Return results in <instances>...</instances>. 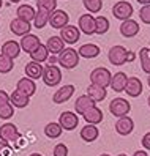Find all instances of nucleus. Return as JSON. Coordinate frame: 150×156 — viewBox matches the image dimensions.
<instances>
[{
  "instance_id": "1",
  "label": "nucleus",
  "mask_w": 150,
  "mask_h": 156,
  "mask_svg": "<svg viewBox=\"0 0 150 156\" xmlns=\"http://www.w3.org/2000/svg\"><path fill=\"white\" fill-rule=\"evenodd\" d=\"M133 57H134V54L126 51L123 46H112L108 54V58L114 66H122L123 63L133 60Z\"/></svg>"
},
{
  "instance_id": "2",
  "label": "nucleus",
  "mask_w": 150,
  "mask_h": 156,
  "mask_svg": "<svg viewBox=\"0 0 150 156\" xmlns=\"http://www.w3.org/2000/svg\"><path fill=\"white\" fill-rule=\"evenodd\" d=\"M57 63H59L62 68H65V69L76 68L78 63H79V54H78V51L73 49V48H65V49L59 54Z\"/></svg>"
},
{
  "instance_id": "3",
  "label": "nucleus",
  "mask_w": 150,
  "mask_h": 156,
  "mask_svg": "<svg viewBox=\"0 0 150 156\" xmlns=\"http://www.w3.org/2000/svg\"><path fill=\"white\" fill-rule=\"evenodd\" d=\"M41 79L48 87H55L62 82V71L57 65H46L43 68Z\"/></svg>"
},
{
  "instance_id": "4",
  "label": "nucleus",
  "mask_w": 150,
  "mask_h": 156,
  "mask_svg": "<svg viewBox=\"0 0 150 156\" xmlns=\"http://www.w3.org/2000/svg\"><path fill=\"white\" fill-rule=\"evenodd\" d=\"M111 71L108 68H103V66H98L95 68L92 73H90V82L92 84H95V85H100V87H109L111 84Z\"/></svg>"
},
{
  "instance_id": "5",
  "label": "nucleus",
  "mask_w": 150,
  "mask_h": 156,
  "mask_svg": "<svg viewBox=\"0 0 150 156\" xmlns=\"http://www.w3.org/2000/svg\"><path fill=\"white\" fill-rule=\"evenodd\" d=\"M109 111L112 115L115 117H126L131 111V104L128 103V99L125 98H114L109 104Z\"/></svg>"
},
{
  "instance_id": "6",
  "label": "nucleus",
  "mask_w": 150,
  "mask_h": 156,
  "mask_svg": "<svg viewBox=\"0 0 150 156\" xmlns=\"http://www.w3.org/2000/svg\"><path fill=\"white\" fill-rule=\"evenodd\" d=\"M21 137L19 134V129H17V126L14 123H3L2 126H0V140L3 142H16L17 139Z\"/></svg>"
},
{
  "instance_id": "7",
  "label": "nucleus",
  "mask_w": 150,
  "mask_h": 156,
  "mask_svg": "<svg viewBox=\"0 0 150 156\" xmlns=\"http://www.w3.org/2000/svg\"><path fill=\"white\" fill-rule=\"evenodd\" d=\"M70 22V16L67 11L63 10H54L52 13H49V22L52 29H57V30H62L65 25H68Z\"/></svg>"
},
{
  "instance_id": "8",
  "label": "nucleus",
  "mask_w": 150,
  "mask_h": 156,
  "mask_svg": "<svg viewBox=\"0 0 150 156\" xmlns=\"http://www.w3.org/2000/svg\"><path fill=\"white\" fill-rule=\"evenodd\" d=\"M81 38V32L76 25H65L63 29L60 30V40L65 43V44H74L78 43Z\"/></svg>"
},
{
  "instance_id": "9",
  "label": "nucleus",
  "mask_w": 150,
  "mask_h": 156,
  "mask_svg": "<svg viewBox=\"0 0 150 156\" xmlns=\"http://www.w3.org/2000/svg\"><path fill=\"white\" fill-rule=\"evenodd\" d=\"M78 123H79V117L74 114V112H62L60 117H59V125L62 126V129L65 131H73L78 128Z\"/></svg>"
},
{
  "instance_id": "10",
  "label": "nucleus",
  "mask_w": 150,
  "mask_h": 156,
  "mask_svg": "<svg viewBox=\"0 0 150 156\" xmlns=\"http://www.w3.org/2000/svg\"><path fill=\"white\" fill-rule=\"evenodd\" d=\"M112 14H114L117 19H120V21L131 19V14H133V6H131L128 2L120 0V2H117L114 6H112Z\"/></svg>"
},
{
  "instance_id": "11",
  "label": "nucleus",
  "mask_w": 150,
  "mask_h": 156,
  "mask_svg": "<svg viewBox=\"0 0 150 156\" xmlns=\"http://www.w3.org/2000/svg\"><path fill=\"white\" fill-rule=\"evenodd\" d=\"M78 29L81 33H86V35H93L95 33V17L92 14L86 13L79 17L78 21Z\"/></svg>"
},
{
  "instance_id": "12",
  "label": "nucleus",
  "mask_w": 150,
  "mask_h": 156,
  "mask_svg": "<svg viewBox=\"0 0 150 156\" xmlns=\"http://www.w3.org/2000/svg\"><path fill=\"white\" fill-rule=\"evenodd\" d=\"M73 93H74V85H71V84L62 85V87L52 95L54 104H62V103H65V101H68V99L73 96Z\"/></svg>"
},
{
  "instance_id": "13",
  "label": "nucleus",
  "mask_w": 150,
  "mask_h": 156,
  "mask_svg": "<svg viewBox=\"0 0 150 156\" xmlns=\"http://www.w3.org/2000/svg\"><path fill=\"white\" fill-rule=\"evenodd\" d=\"M0 54L5 55V57H8V58H11V60H14L21 54V46H19V43L14 41V40H8V41L3 43L2 52H0Z\"/></svg>"
},
{
  "instance_id": "14",
  "label": "nucleus",
  "mask_w": 150,
  "mask_h": 156,
  "mask_svg": "<svg viewBox=\"0 0 150 156\" xmlns=\"http://www.w3.org/2000/svg\"><path fill=\"white\" fill-rule=\"evenodd\" d=\"M10 30H11V33H14L17 36H24L27 33H30V22L22 21L19 17H14L10 22Z\"/></svg>"
},
{
  "instance_id": "15",
  "label": "nucleus",
  "mask_w": 150,
  "mask_h": 156,
  "mask_svg": "<svg viewBox=\"0 0 150 156\" xmlns=\"http://www.w3.org/2000/svg\"><path fill=\"white\" fill-rule=\"evenodd\" d=\"M16 90L30 98V96L35 95V91H36V84H35V80H32V79H29V77H22V79L17 80Z\"/></svg>"
},
{
  "instance_id": "16",
  "label": "nucleus",
  "mask_w": 150,
  "mask_h": 156,
  "mask_svg": "<svg viewBox=\"0 0 150 156\" xmlns=\"http://www.w3.org/2000/svg\"><path fill=\"white\" fill-rule=\"evenodd\" d=\"M134 129V122L126 115V117H120L115 122V131L120 136H128L131 134V131Z\"/></svg>"
},
{
  "instance_id": "17",
  "label": "nucleus",
  "mask_w": 150,
  "mask_h": 156,
  "mask_svg": "<svg viewBox=\"0 0 150 156\" xmlns=\"http://www.w3.org/2000/svg\"><path fill=\"white\" fill-rule=\"evenodd\" d=\"M126 82H128V76L125 74V73H115L114 76L111 77V87L112 90L115 91V93H122V91H125V87H126Z\"/></svg>"
},
{
  "instance_id": "18",
  "label": "nucleus",
  "mask_w": 150,
  "mask_h": 156,
  "mask_svg": "<svg viewBox=\"0 0 150 156\" xmlns=\"http://www.w3.org/2000/svg\"><path fill=\"white\" fill-rule=\"evenodd\" d=\"M95 106V103L90 99L89 95H82L76 99V103H74V114L76 115H84L90 107Z\"/></svg>"
},
{
  "instance_id": "19",
  "label": "nucleus",
  "mask_w": 150,
  "mask_h": 156,
  "mask_svg": "<svg viewBox=\"0 0 150 156\" xmlns=\"http://www.w3.org/2000/svg\"><path fill=\"white\" fill-rule=\"evenodd\" d=\"M142 82H141L139 77H128V82H126V87H125V93L128 96H133V98H137L141 93H142Z\"/></svg>"
},
{
  "instance_id": "20",
  "label": "nucleus",
  "mask_w": 150,
  "mask_h": 156,
  "mask_svg": "<svg viewBox=\"0 0 150 156\" xmlns=\"http://www.w3.org/2000/svg\"><path fill=\"white\" fill-rule=\"evenodd\" d=\"M40 43H41V41H40V38H38L36 35L27 33V35H24L22 38H21L19 46H21V49H22V51H25L27 54H30L32 51L36 49V46H38Z\"/></svg>"
},
{
  "instance_id": "21",
  "label": "nucleus",
  "mask_w": 150,
  "mask_h": 156,
  "mask_svg": "<svg viewBox=\"0 0 150 156\" xmlns=\"http://www.w3.org/2000/svg\"><path fill=\"white\" fill-rule=\"evenodd\" d=\"M87 95L90 96V99L93 103H101V101H104V98L108 96V91L104 87H100V85H95V84H90L87 87Z\"/></svg>"
},
{
  "instance_id": "22",
  "label": "nucleus",
  "mask_w": 150,
  "mask_h": 156,
  "mask_svg": "<svg viewBox=\"0 0 150 156\" xmlns=\"http://www.w3.org/2000/svg\"><path fill=\"white\" fill-rule=\"evenodd\" d=\"M100 46L97 44H93V43H86V44H82L81 48L78 49V54H79V57L82 58H95L100 55Z\"/></svg>"
},
{
  "instance_id": "23",
  "label": "nucleus",
  "mask_w": 150,
  "mask_h": 156,
  "mask_svg": "<svg viewBox=\"0 0 150 156\" xmlns=\"http://www.w3.org/2000/svg\"><path fill=\"white\" fill-rule=\"evenodd\" d=\"M120 33L125 36V38H133L139 33V24L133 19H126L122 22L120 25Z\"/></svg>"
},
{
  "instance_id": "24",
  "label": "nucleus",
  "mask_w": 150,
  "mask_h": 156,
  "mask_svg": "<svg viewBox=\"0 0 150 156\" xmlns=\"http://www.w3.org/2000/svg\"><path fill=\"white\" fill-rule=\"evenodd\" d=\"M29 103H30V98L24 93H21V91H17V90H14L10 95V104L16 109H24L29 106Z\"/></svg>"
},
{
  "instance_id": "25",
  "label": "nucleus",
  "mask_w": 150,
  "mask_h": 156,
  "mask_svg": "<svg viewBox=\"0 0 150 156\" xmlns=\"http://www.w3.org/2000/svg\"><path fill=\"white\" fill-rule=\"evenodd\" d=\"M82 117H84V120L87 122V125H98V123L103 122V111H101L100 107L93 106Z\"/></svg>"
},
{
  "instance_id": "26",
  "label": "nucleus",
  "mask_w": 150,
  "mask_h": 156,
  "mask_svg": "<svg viewBox=\"0 0 150 156\" xmlns=\"http://www.w3.org/2000/svg\"><path fill=\"white\" fill-rule=\"evenodd\" d=\"M44 46L51 55H57V54H60L65 49V43L60 40V36H51Z\"/></svg>"
},
{
  "instance_id": "27",
  "label": "nucleus",
  "mask_w": 150,
  "mask_h": 156,
  "mask_svg": "<svg viewBox=\"0 0 150 156\" xmlns=\"http://www.w3.org/2000/svg\"><path fill=\"white\" fill-rule=\"evenodd\" d=\"M81 139L84 142H93V140H97L98 139V136H100V131H98V128L97 125H86L81 129Z\"/></svg>"
},
{
  "instance_id": "28",
  "label": "nucleus",
  "mask_w": 150,
  "mask_h": 156,
  "mask_svg": "<svg viewBox=\"0 0 150 156\" xmlns=\"http://www.w3.org/2000/svg\"><path fill=\"white\" fill-rule=\"evenodd\" d=\"M43 65L41 63H35V62H29L25 65V77H29L32 80L40 79L43 76Z\"/></svg>"
},
{
  "instance_id": "29",
  "label": "nucleus",
  "mask_w": 150,
  "mask_h": 156,
  "mask_svg": "<svg viewBox=\"0 0 150 156\" xmlns=\"http://www.w3.org/2000/svg\"><path fill=\"white\" fill-rule=\"evenodd\" d=\"M30 58H32V62H35V63H43L44 60H48V57H49V52H48V49H46V46L44 44H38L36 46V49L35 51H32L30 54Z\"/></svg>"
},
{
  "instance_id": "30",
  "label": "nucleus",
  "mask_w": 150,
  "mask_h": 156,
  "mask_svg": "<svg viewBox=\"0 0 150 156\" xmlns=\"http://www.w3.org/2000/svg\"><path fill=\"white\" fill-rule=\"evenodd\" d=\"M35 8L30 6V5H19L17 6V17L22 21H27V22H30L33 21V17H35Z\"/></svg>"
},
{
  "instance_id": "31",
  "label": "nucleus",
  "mask_w": 150,
  "mask_h": 156,
  "mask_svg": "<svg viewBox=\"0 0 150 156\" xmlns=\"http://www.w3.org/2000/svg\"><path fill=\"white\" fill-rule=\"evenodd\" d=\"M62 126L59 125V122H51L44 126V134L49 137V139H57L59 136H62Z\"/></svg>"
},
{
  "instance_id": "32",
  "label": "nucleus",
  "mask_w": 150,
  "mask_h": 156,
  "mask_svg": "<svg viewBox=\"0 0 150 156\" xmlns=\"http://www.w3.org/2000/svg\"><path fill=\"white\" fill-rule=\"evenodd\" d=\"M49 22V11L46 10H38L35 13V17H33V25L36 29H43V27Z\"/></svg>"
},
{
  "instance_id": "33",
  "label": "nucleus",
  "mask_w": 150,
  "mask_h": 156,
  "mask_svg": "<svg viewBox=\"0 0 150 156\" xmlns=\"http://www.w3.org/2000/svg\"><path fill=\"white\" fill-rule=\"evenodd\" d=\"M139 57H141V68H142V71L150 74V48L141 49Z\"/></svg>"
},
{
  "instance_id": "34",
  "label": "nucleus",
  "mask_w": 150,
  "mask_h": 156,
  "mask_svg": "<svg viewBox=\"0 0 150 156\" xmlns=\"http://www.w3.org/2000/svg\"><path fill=\"white\" fill-rule=\"evenodd\" d=\"M108 30H109V21H108V17H104V16L95 17V33L104 35Z\"/></svg>"
},
{
  "instance_id": "35",
  "label": "nucleus",
  "mask_w": 150,
  "mask_h": 156,
  "mask_svg": "<svg viewBox=\"0 0 150 156\" xmlns=\"http://www.w3.org/2000/svg\"><path fill=\"white\" fill-rule=\"evenodd\" d=\"M84 8L89 11V14L92 13H98L103 8V0H82Z\"/></svg>"
},
{
  "instance_id": "36",
  "label": "nucleus",
  "mask_w": 150,
  "mask_h": 156,
  "mask_svg": "<svg viewBox=\"0 0 150 156\" xmlns=\"http://www.w3.org/2000/svg\"><path fill=\"white\" fill-rule=\"evenodd\" d=\"M36 6H38V10H46L52 13L54 10H57V0H36Z\"/></svg>"
},
{
  "instance_id": "37",
  "label": "nucleus",
  "mask_w": 150,
  "mask_h": 156,
  "mask_svg": "<svg viewBox=\"0 0 150 156\" xmlns=\"http://www.w3.org/2000/svg\"><path fill=\"white\" fill-rule=\"evenodd\" d=\"M13 66H14V60H11V58H8V57L0 54V73H2V74H6V73H10L13 69Z\"/></svg>"
},
{
  "instance_id": "38",
  "label": "nucleus",
  "mask_w": 150,
  "mask_h": 156,
  "mask_svg": "<svg viewBox=\"0 0 150 156\" xmlns=\"http://www.w3.org/2000/svg\"><path fill=\"white\" fill-rule=\"evenodd\" d=\"M13 115H14V107L11 104L0 106V118H2V120H10Z\"/></svg>"
},
{
  "instance_id": "39",
  "label": "nucleus",
  "mask_w": 150,
  "mask_h": 156,
  "mask_svg": "<svg viewBox=\"0 0 150 156\" xmlns=\"http://www.w3.org/2000/svg\"><path fill=\"white\" fill-rule=\"evenodd\" d=\"M139 19L144 24H150V5H144L139 10Z\"/></svg>"
},
{
  "instance_id": "40",
  "label": "nucleus",
  "mask_w": 150,
  "mask_h": 156,
  "mask_svg": "<svg viewBox=\"0 0 150 156\" xmlns=\"http://www.w3.org/2000/svg\"><path fill=\"white\" fill-rule=\"evenodd\" d=\"M54 156H68V147L65 144H57L54 147V151H52Z\"/></svg>"
},
{
  "instance_id": "41",
  "label": "nucleus",
  "mask_w": 150,
  "mask_h": 156,
  "mask_svg": "<svg viewBox=\"0 0 150 156\" xmlns=\"http://www.w3.org/2000/svg\"><path fill=\"white\" fill-rule=\"evenodd\" d=\"M11 153V147L8 142H3V140H0V156H6V154H10Z\"/></svg>"
},
{
  "instance_id": "42",
  "label": "nucleus",
  "mask_w": 150,
  "mask_h": 156,
  "mask_svg": "<svg viewBox=\"0 0 150 156\" xmlns=\"http://www.w3.org/2000/svg\"><path fill=\"white\" fill-rule=\"evenodd\" d=\"M3 104H10V95L5 90H0V106Z\"/></svg>"
},
{
  "instance_id": "43",
  "label": "nucleus",
  "mask_w": 150,
  "mask_h": 156,
  "mask_svg": "<svg viewBox=\"0 0 150 156\" xmlns=\"http://www.w3.org/2000/svg\"><path fill=\"white\" fill-rule=\"evenodd\" d=\"M142 147H144V150L150 151V133L144 134V137H142Z\"/></svg>"
},
{
  "instance_id": "44",
  "label": "nucleus",
  "mask_w": 150,
  "mask_h": 156,
  "mask_svg": "<svg viewBox=\"0 0 150 156\" xmlns=\"http://www.w3.org/2000/svg\"><path fill=\"white\" fill-rule=\"evenodd\" d=\"M48 65H55V63H57V57H55V55H49L48 57Z\"/></svg>"
},
{
  "instance_id": "45",
  "label": "nucleus",
  "mask_w": 150,
  "mask_h": 156,
  "mask_svg": "<svg viewBox=\"0 0 150 156\" xmlns=\"http://www.w3.org/2000/svg\"><path fill=\"white\" fill-rule=\"evenodd\" d=\"M133 156H148V153L145 150H137V151H134Z\"/></svg>"
},
{
  "instance_id": "46",
  "label": "nucleus",
  "mask_w": 150,
  "mask_h": 156,
  "mask_svg": "<svg viewBox=\"0 0 150 156\" xmlns=\"http://www.w3.org/2000/svg\"><path fill=\"white\" fill-rule=\"evenodd\" d=\"M139 3H142V5H150V0H137Z\"/></svg>"
},
{
  "instance_id": "47",
  "label": "nucleus",
  "mask_w": 150,
  "mask_h": 156,
  "mask_svg": "<svg viewBox=\"0 0 150 156\" xmlns=\"http://www.w3.org/2000/svg\"><path fill=\"white\" fill-rule=\"evenodd\" d=\"M29 156H43V154H40V153H32V154H29Z\"/></svg>"
},
{
  "instance_id": "48",
  "label": "nucleus",
  "mask_w": 150,
  "mask_h": 156,
  "mask_svg": "<svg viewBox=\"0 0 150 156\" xmlns=\"http://www.w3.org/2000/svg\"><path fill=\"white\" fill-rule=\"evenodd\" d=\"M10 2H13V3H19L21 0H10Z\"/></svg>"
},
{
  "instance_id": "49",
  "label": "nucleus",
  "mask_w": 150,
  "mask_h": 156,
  "mask_svg": "<svg viewBox=\"0 0 150 156\" xmlns=\"http://www.w3.org/2000/svg\"><path fill=\"white\" fill-rule=\"evenodd\" d=\"M147 84H148V87H150V74H148V77H147Z\"/></svg>"
},
{
  "instance_id": "50",
  "label": "nucleus",
  "mask_w": 150,
  "mask_h": 156,
  "mask_svg": "<svg viewBox=\"0 0 150 156\" xmlns=\"http://www.w3.org/2000/svg\"><path fill=\"white\" fill-rule=\"evenodd\" d=\"M117 156H128V154H125V153H120V154H117Z\"/></svg>"
},
{
  "instance_id": "51",
  "label": "nucleus",
  "mask_w": 150,
  "mask_h": 156,
  "mask_svg": "<svg viewBox=\"0 0 150 156\" xmlns=\"http://www.w3.org/2000/svg\"><path fill=\"white\" fill-rule=\"evenodd\" d=\"M100 156H111V154H108V153H103V154H100Z\"/></svg>"
},
{
  "instance_id": "52",
  "label": "nucleus",
  "mask_w": 150,
  "mask_h": 156,
  "mask_svg": "<svg viewBox=\"0 0 150 156\" xmlns=\"http://www.w3.org/2000/svg\"><path fill=\"white\" fill-rule=\"evenodd\" d=\"M2 5H3V2H2V0H0V10H2Z\"/></svg>"
},
{
  "instance_id": "53",
  "label": "nucleus",
  "mask_w": 150,
  "mask_h": 156,
  "mask_svg": "<svg viewBox=\"0 0 150 156\" xmlns=\"http://www.w3.org/2000/svg\"><path fill=\"white\" fill-rule=\"evenodd\" d=\"M147 103H148V106H150V96H148V99H147Z\"/></svg>"
}]
</instances>
